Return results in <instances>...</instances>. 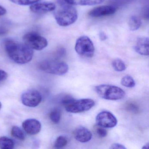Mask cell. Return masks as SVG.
Masks as SVG:
<instances>
[{
  "mask_svg": "<svg viewBox=\"0 0 149 149\" xmlns=\"http://www.w3.org/2000/svg\"><path fill=\"white\" fill-rule=\"evenodd\" d=\"M133 0H109L110 4L115 8L123 6L130 3Z\"/></svg>",
  "mask_w": 149,
  "mask_h": 149,
  "instance_id": "603a6c76",
  "label": "cell"
},
{
  "mask_svg": "<svg viewBox=\"0 0 149 149\" xmlns=\"http://www.w3.org/2000/svg\"><path fill=\"white\" fill-rule=\"evenodd\" d=\"M24 43L32 49L42 50L48 45L46 38L35 32H29L23 37Z\"/></svg>",
  "mask_w": 149,
  "mask_h": 149,
  "instance_id": "8992f818",
  "label": "cell"
},
{
  "mask_svg": "<svg viewBox=\"0 0 149 149\" xmlns=\"http://www.w3.org/2000/svg\"><path fill=\"white\" fill-rule=\"evenodd\" d=\"M22 127L27 134L35 135L38 134L41 129V124L36 119H28L24 121Z\"/></svg>",
  "mask_w": 149,
  "mask_h": 149,
  "instance_id": "7c38bea8",
  "label": "cell"
},
{
  "mask_svg": "<svg viewBox=\"0 0 149 149\" xmlns=\"http://www.w3.org/2000/svg\"><path fill=\"white\" fill-rule=\"evenodd\" d=\"M12 136L17 139L24 140L25 139V135L21 129L17 126H14L11 130Z\"/></svg>",
  "mask_w": 149,
  "mask_h": 149,
  "instance_id": "ac0fdd59",
  "label": "cell"
},
{
  "mask_svg": "<svg viewBox=\"0 0 149 149\" xmlns=\"http://www.w3.org/2000/svg\"><path fill=\"white\" fill-rule=\"evenodd\" d=\"M135 49L137 53L141 55H149V39L147 37L139 38L135 46Z\"/></svg>",
  "mask_w": 149,
  "mask_h": 149,
  "instance_id": "5bb4252c",
  "label": "cell"
},
{
  "mask_svg": "<svg viewBox=\"0 0 149 149\" xmlns=\"http://www.w3.org/2000/svg\"><path fill=\"white\" fill-rule=\"evenodd\" d=\"M66 49L63 47L59 48L55 53L56 59L59 60L60 58L65 56L66 55Z\"/></svg>",
  "mask_w": 149,
  "mask_h": 149,
  "instance_id": "d4e9b609",
  "label": "cell"
},
{
  "mask_svg": "<svg viewBox=\"0 0 149 149\" xmlns=\"http://www.w3.org/2000/svg\"><path fill=\"white\" fill-rule=\"evenodd\" d=\"M6 13V9L4 7L0 6V17L5 15Z\"/></svg>",
  "mask_w": 149,
  "mask_h": 149,
  "instance_id": "4dcf8cb0",
  "label": "cell"
},
{
  "mask_svg": "<svg viewBox=\"0 0 149 149\" xmlns=\"http://www.w3.org/2000/svg\"><path fill=\"white\" fill-rule=\"evenodd\" d=\"M126 109L129 111L134 113H137L138 112L139 108L136 104H133L132 103H129L127 104Z\"/></svg>",
  "mask_w": 149,
  "mask_h": 149,
  "instance_id": "484cf974",
  "label": "cell"
},
{
  "mask_svg": "<svg viewBox=\"0 0 149 149\" xmlns=\"http://www.w3.org/2000/svg\"><path fill=\"white\" fill-rule=\"evenodd\" d=\"M55 4L52 2H43L35 3L31 5L30 9L35 14H44L55 10Z\"/></svg>",
  "mask_w": 149,
  "mask_h": 149,
  "instance_id": "30bf717a",
  "label": "cell"
},
{
  "mask_svg": "<svg viewBox=\"0 0 149 149\" xmlns=\"http://www.w3.org/2000/svg\"><path fill=\"white\" fill-rule=\"evenodd\" d=\"M104 0H64L70 5L79 6H93L101 4Z\"/></svg>",
  "mask_w": 149,
  "mask_h": 149,
  "instance_id": "9a60e30c",
  "label": "cell"
},
{
  "mask_svg": "<svg viewBox=\"0 0 149 149\" xmlns=\"http://www.w3.org/2000/svg\"><path fill=\"white\" fill-rule=\"evenodd\" d=\"M97 124L104 128H111L117 124L116 117L109 111H102L97 114L96 117Z\"/></svg>",
  "mask_w": 149,
  "mask_h": 149,
  "instance_id": "9c48e42d",
  "label": "cell"
},
{
  "mask_svg": "<svg viewBox=\"0 0 149 149\" xmlns=\"http://www.w3.org/2000/svg\"><path fill=\"white\" fill-rule=\"evenodd\" d=\"M7 77V73L6 71L0 69V82L5 81Z\"/></svg>",
  "mask_w": 149,
  "mask_h": 149,
  "instance_id": "83f0119b",
  "label": "cell"
},
{
  "mask_svg": "<svg viewBox=\"0 0 149 149\" xmlns=\"http://www.w3.org/2000/svg\"><path fill=\"white\" fill-rule=\"evenodd\" d=\"M4 47L9 58L18 64H26L33 59V49L25 43L7 39L4 42Z\"/></svg>",
  "mask_w": 149,
  "mask_h": 149,
  "instance_id": "6da1fadb",
  "label": "cell"
},
{
  "mask_svg": "<svg viewBox=\"0 0 149 149\" xmlns=\"http://www.w3.org/2000/svg\"><path fill=\"white\" fill-rule=\"evenodd\" d=\"M97 133L100 137H104L107 135V132L104 128L100 127L97 129Z\"/></svg>",
  "mask_w": 149,
  "mask_h": 149,
  "instance_id": "4316f807",
  "label": "cell"
},
{
  "mask_svg": "<svg viewBox=\"0 0 149 149\" xmlns=\"http://www.w3.org/2000/svg\"><path fill=\"white\" fill-rule=\"evenodd\" d=\"M1 107H2V105H1V102H0V109H1Z\"/></svg>",
  "mask_w": 149,
  "mask_h": 149,
  "instance_id": "836d02e7",
  "label": "cell"
},
{
  "mask_svg": "<svg viewBox=\"0 0 149 149\" xmlns=\"http://www.w3.org/2000/svg\"><path fill=\"white\" fill-rule=\"evenodd\" d=\"M95 91L100 97L106 100H119L125 96V92L121 88L109 84L97 86Z\"/></svg>",
  "mask_w": 149,
  "mask_h": 149,
  "instance_id": "3957f363",
  "label": "cell"
},
{
  "mask_svg": "<svg viewBox=\"0 0 149 149\" xmlns=\"http://www.w3.org/2000/svg\"><path fill=\"white\" fill-rule=\"evenodd\" d=\"M11 2L20 6H29L38 2L40 0H9Z\"/></svg>",
  "mask_w": 149,
  "mask_h": 149,
  "instance_id": "cb8c5ba5",
  "label": "cell"
},
{
  "mask_svg": "<svg viewBox=\"0 0 149 149\" xmlns=\"http://www.w3.org/2000/svg\"><path fill=\"white\" fill-rule=\"evenodd\" d=\"M14 146V142L11 139L6 136L0 138V148L1 149H13Z\"/></svg>",
  "mask_w": 149,
  "mask_h": 149,
  "instance_id": "e0dca14e",
  "label": "cell"
},
{
  "mask_svg": "<svg viewBox=\"0 0 149 149\" xmlns=\"http://www.w3.org/2000/svg\"><path fill=\"white\" fill-rule=\"evenodd\" d=\"M95 105V102L92 99L86 98L75 100L72 97L63 106L68 112L77 113L89 110Z\"/></svg>",
  "mask_w": 149,
  "mask_h": 149,
  "instance_id": "5b68a950",
  "label": "cell"
},
{
  "mask_svg": "<svg viewBox=\"0 0 149 149\" xmlns=\"http://www.w3.org/2000/svg\"><path fill=\"white\" fill-rule=\"evenodd\" d=\"M75 49L78 54L88 58L92 57L95 53L93 42L88 37L85 36H81L77 39Z\"/></svg>",
  "mask_w": 149,
  "mask_h": 149,
  "instance_id": "52a82bcc",
  "label": "cell"
},
{
  "mask_svg": "<svg viewBox=\"0 0 149 149\" xmlns=\"http://www.w3.org/2000/svg\"><path fill=\"white\" fill-rule=\"evenodd\" d=\"M112 66L115 70L118 72H122L126 69L125 64L122 60L119 59H115L113 61Z\"/></svg>",
  "mask_w": 149,
  "mask_h": 149,
  "instance_id": "d6986e66",
  "label": "cell"
},
{
  "mask_svg": "<svg viewBox=\"0 0 149 149\" xmlns=\"http://www.w3.org/2000/svg\"><path fill=\"white\" fill-rule=\"evenodd\" d=\"M116 11V8L113 6H101L91 10L89 15L91 17L98 18L111 15L115 13Z\"/></svg>",
  "mask_w": 149,
  "mask_h": 149,
  "instance_id": "8fae6325",
  "label": "cell"
},
{
  "mask_svg": "<svg viewBox=\"0 0 149 149\" xmlns=\"http://www.w3.org/2000/svg\"><path fill=\"white\" fill-rule=\"evenodd\" d=\"M42 100L40 93L35 90H29L24 92L21 96V101L25 106L36 107L39 105Z\"/></svg>",
  "mask_w": 149,
  "mask_h": 149,
  "instance_id": "ba28073f",
  "label": "cell"
},
{
  "mask_svg": "<svg viewBox=\"0 0 149 149\" xmlns=\"http://www.w3.org/2000/svg\"><path fill=\"white\" fill-rule=\"evenodd\" d=\"M68 143V140L63 136H59L55 142L54 146L56 148H61L65 146Z\"/></svg>",
  "mask_w": 149,
  "mask_h": 149,
  "instance_id": "7402d4cb",
  "label": "cell"
},
{
  "mask_svg": "<svg viewBox=\"0 0 149 149\" xmlns=\"http://www.w3.org/2000/svg\"><path fill=\"white\" fill-rule=\"evenodd\" d=\"M38 67L42 71L57 75L64 74L68 70V66L66 63L57 59L42 61L39 63Z\"/></svg>",
  "mask_w": 149,
  "mask_h": 149,
  "instance_id": "277c9868",
  "label": "cell"
},
{
  "mask_svg": "<svg viewBox=\"0 0 149 149\" xmlns=\"http://www.w3.org/2000/svg\"><path fill=\"white\" fill-rule=\"evenodd\" d=\"M129 28L131 31H136L138 30L142 25V21L140 18L138 16H131L128 22Z\"/></svg>",
  "mask_w": 149,
  "mask_h": 149,
  "instance_id": "2e32d148",
  "label": "cell"
},
{
  "mask_svg": "<svg viewBox=\"0 0 149 149\" xmlns=\"http://www.w3.org/2000/svg\"><path fill=\"white\" fill-rule=\"evenodd\" d=\"M8 32L7 27L4 25H0V36L5 35Z\"/></svg>",
  "mask_w": 149,
  "mask_h": 149,
  "instance_id": "f1b7e54d",
  "label": "cell"
},
{
  "mask_svg": "<svg viewBox=\"0 0 149 149\" xmlns=\"http://www.w3.org/2000/svg\"><path fill=\"white\" fill-rule=\"evenodd\" d=\"M61 8L55 13V18L57 24L62 26H67L74 23L78 15L76 9L72 5L66 3L64 0H58Z\"/></svg>",
  "mask_w": 149,
  "mask_h": 149,
  "instance_id": "7a4b0ae2",
  "label": "cell"
},
{
  "mask_svg": "<svg viewBox=\"0 0 149 149\" xmlns=\"http://www.w3.org/2000/svg\"><path fill=\"white\" fill-rule=\"evenodd\" d=\"M73 134L75 139L81 143L88 142L92 138V133L88 129L83 126H79L77 128Z\"/></svg>",
  "mask_w": 149,
  "mask_h": 149,
  "instance_id": "4fadbf2b",
  "label": "cell"
},
{
  "mask_svg": "<svg viewBox=\"0 0 149 149\" xmlns=\"http://www.w3.org/2000/svg\"><path fill=\"white\" fill-rule=\"evenodd\" d=\"M110 149H126V148L123 145L119 143H114L111 146V147H110Z\"/></svg>",
  "mask_w": 149,
  "mask_h": 149,
  "instance_id": "f546056e",
  "label": "cell"
},
{
  "mask_svg": "<svg viewBox=\"0 0 149 149\" xmlns=\"http://www.w3.org/2000/svg\"><path fill=\"white\" fill-rule=\"evenodd\" d=\"M149 143H146L145 145L143 147V149H148L149 148Z\"/></svg>",
  "mask_w": 149,
  "mask_h": 149,
  "instance_id": "d6a6232c",
  "label": "cell"
},
{
  "mask_svg": "<svg viewBox=\"0 0 149 149\" xmlns=\"http://www.w3.org/2000/svg\"><path fill=\"white\" fill-rule=\"evenodd\" d=\"M121 84L126 88H132L136 85V83L133 78L130 75L124 77L121 80Z\"/></svg>",
  "mask_w": 149,
  "mask_h": 149,
  "instance_id": "ffe728a7",
  "label": "cell"
},
{
  "mask_svg": "<svg viewBox=\"0 0 149 149\" xmlns=\"http://www.w3.org/2000/svg\"><path fill=\"white\" fill-rule=\"evenodd\" d=\"M99 38L100 40L102 41L105 40L107 39V36L103 32H101L99 34Z\"/></svg>",
  "mask_w": 149,
  "mask_h": 149,
  "instance_id": "1f68e13d",
  "label": "cell"
},
{
  "mask_svg": "<svg viewBox=\"0 0 149 149\" xmlns=\"http://www.w3.org/2000/svg\"><path fill=\"white\" fill-rule=\"evenodd\" d=\"M49 118L50 120L54 123L57 124L60 122L61 118V112L58 109H55L49 113Z\"/></svg>",
  "mask_w": 149,
  "mask_h": 149,
  "instance_id": "44dd1931",
  "label": "cell"
}]
</instances>
